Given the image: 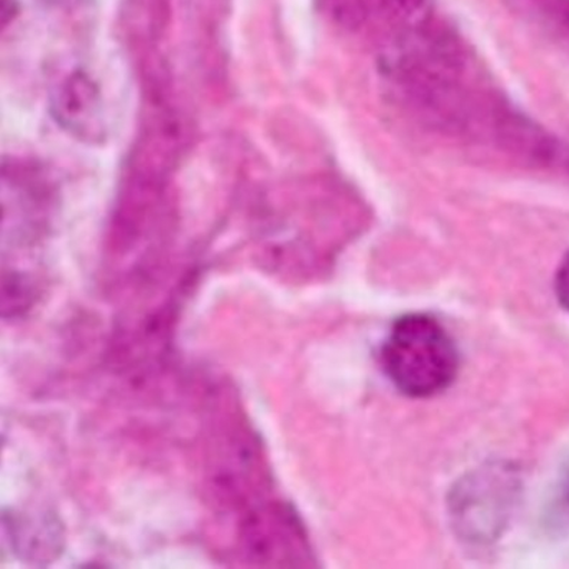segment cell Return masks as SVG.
Instances as JSON below:
<instances>
[{"mask_svg": "<svg viewBox=\"0 0 569 569\" xmlns=\"http://www.w3.org/2000/svg\"><path fill=\"white\" fill-rule=\"evenodd\" d=\"M556 507L558 513L569 521V463L559 480Z\"/></svg>", "mask_w": 569, "mask_h": 569, "instance_id": "cell-9", "label": "cell"}, {"mask_svg": "<svg viewBox=\"0 0 569 569\" xmlns=\"http://www.w3.org/2000/svg\"><path fill=\"white\" fill-rule=\"evenodd\" d=\"M18 8V0H2V29L17 18Z\"/></svg>", "mask_w": 569, "mask_h": 569, "instance_id": "cell-10", "label": "cell"}, {"mask_svg": "<svg viewBox=\"0 0 569 569\" xmlns=\"http://www.w3.org/2000/svg\"><path fill=\"white\" fill-rule=\"evenodd\" d=\"M376 24L370 33L382 80L423 124L535 164L551 153L552 137L510 104L433 8L368 27Z\"/></svg>", "mask_w": 569, "mask_h": 569, "instance_id": "cell-1", "label": "cell"}, {"mask_svg": "<svg viewBox=\"0 0 569 569\" xmlns=\"http://www.w3.org/2000/svg\"><path fill=\"white\" fill-rule=\"evenodd\" d=\"M249 561L263 567H308L312 562L306 528L296 509L272 502L250 509L240 525Z\"/></svg>", "mask_w": 569, "mask_h": 569, "instance_id": "cell-4", "label": "cell"}, {"mask_svg": "<svg viewBox=\"0 0 569 569\" xmlns=\"http://www.w3.org/2000/svg\"><path fill=\"white\" fill-rule=\"evenodd\" d=\"M556 293L559 303L569 312V253L559 264L556 274Z\"/></svg>", "mask_w": 569, "mask_h": 569, "instance_id": "cell-8", "label": "cell"}, {"mask_svg": "<svg viewBox=\"0 0 569 569\" xmlns=\"http://www.w3.org/2000/svg\"><path fill=\"white\" fill-rule=\"evenodd\" d=\"M521 497V479L512 465H483L465 475L449 493V519L462 541L485 546L497 541Z\"/></svg>", "mask_w": 569, "mask_h": 569, "instance_id": "cell-3", "label": "cell"}, {"mask_svg": "<svg viewBox=\"0 0 569 569\" xmlns=\"http://www.w3.org/2000/svg\"><path fill=\"white\" fill-rule=\"evenodd\" d=\"M380 365L397 390L427 399L448 390L459 371V352L443 323L429 313H407L392 323Z\"/></svg>", "mask_w": 569, "mask_h": 569, "instance_id": "cell-2", "label": "cell"}, {"mask_svg": "<svg viewBox=\"0 0 569 569\" xmlns=\"http://www.w3.org/2000/svg\"><path fill=\"white\" fill-rule=\"evenodd\" d=\"M2 522L14 553L23 561L48 566L62 552L63 529L56 515L21 513L3 509Z\"/></svg>", "mask_w": 569, "mask_h": 569, "instance_id": "cell-6", "label": "cell"}, {"mask_svg": "<svg viewBox=\"0 0 569 569\" xmlns=\"http://www.w3.org/2000/svg\"><path fill=\"white\" fill-rule=\"evenodd\" d=\"M51 114L62 130L78 140L98 144L106 137L101 92L86 72L68 73L53 88Z\"/></svg>", "mask_w": 569, "mask_h": 569, "instance_id": "cell-5", "label": "cell"}, {"mask_svg": "<svg viewBox=\"0 0 569 569\" xmlns=\"http://www.w3.org/2000/svg\"><path fill=\"white\" fill-rule=\"evenodd\" d=\"M36 288L27 274L18 271L3 273L2 281V313L3 318L17 317L18 313L27 311L36 301Z\"/></svg>", "mask_w": 569, "mask_h": 569, "instance_id": "cell-7", "label": "cell"}]
</instances>
